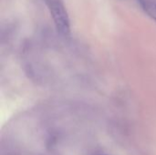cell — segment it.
<instances>
[{"instance_id": "obj_1", "label": "cell", "mask_w": 156, "mask_h": 155, "mask_svg": "<svg viewBox=\"0 0 156 155\" xmlns=\"http://www.w3.org/2000/svg\"><path fill=\"white\" fill-rule=\"evenodd\" d=\"M48 9L58 32L67 37L70 34V20L68 11L61 0H48Z\"/></svg>"}, {"instance_id": "obj_2", "label": "cell", "mask_w": 156, "mask_h": 155, "mask_svg": "<svg viewBox=\"0 0 156 155\" xmlns=\"http://www.w3.org/2000/svg\"><path fill=\"white\" fill-rule=\"evenodd\" d=\"M142 9L154 20L156 21V3L151 0H138Z\"/></svg>"}]
</instances>
